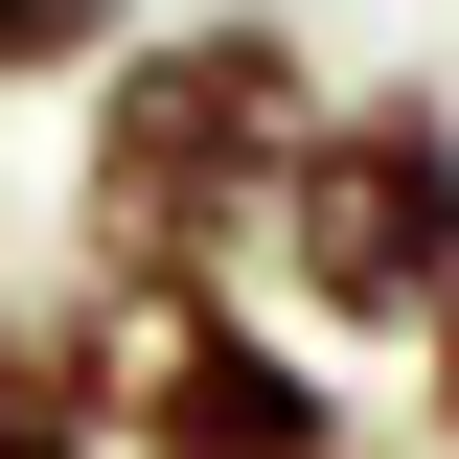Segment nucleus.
<instances>
[{
  "mask_svg": "<svg viewBox=\"0 0 459 459\" xmlns=\"http://www.w3.org/2000/svg\"><path fill=\"white\" fill-rule=\"evenodd\" d=\"M322 92L344 69L299 47L276 0H161V23L69 92V276H92V253H207V276H253L276 161H299Z\"/></svg>",
  "mask_w": 459,
  "mask_h": 459,
  "instance_id": "nucleus-1",
  "label": "nucleus"
},
{
  "mask_svg": "<svg viewBox=\"0 0 459 459\" xmlns=\"http://www.w3.org/2000/svg\"><path fill=\"white\" fill-rule=\"evenodd\" d=\"M69 368H92L115 459H391L344 413V344H299L253 276L207 253H92L69 276Z\"/></svg>",
  "mask_w": 459,
  "mask_h": 459,
  "instance_id": "nucleus-2",
  "label": "nucleus"
},
{
  "mask_svg": "<svg viewBox=\"0 0 459 459\" xmlns=\"http://www.w3.org/2000/svg\"><path fill=\"white\" fill-rule=\"evenodd\" d=\"M253 299L299 344H391L459 299V69H344L276 161V230H253Z\"/></svg>",
  "mask_w": 459,
  "mask_h": 459,
  "instance_id": "nucleus-3",
  "label": "nucleus"
},
{
  "mask_svg": "<svg viewBox=\"0 0 459 459\" xmlns=\"http://www.w3.org/2000/svg\"><path fill=\"white\" fill-rule=\"evenodd\" d=\"M0 459H115L92 368H69V299H0Z\"/></svg>",
  "mask_w": 459,
  "mask_h": 459,
  "instance_id": "nucleus-4",
  "label": "nucleus"
},
{
  "mask_svg": "<svg viewBox=\"0 0 459 459\" xmlns=\"http://www.w3.org/2000/svg\"><path fill=\"white\" fill-rule=\"evenodd\" d=\"M138 23H161V0H0V92H92Z\"/></svg>",
  "mask_w": 459,
  "mask_h": 459,
  "instance_id": "nucleus-5",
  "label": "nucleus"
},
{
  "mask_svg": "<svg viewBox=\"0 0 459 459\" xmlns=\"http://www.w3.org/2000/svg\"><path fill=\"white\" fill-rule=\"evenodd\" d=\"M413 437L459 459V299H437V322H413Z\"/></svg>",
  "mask_w": 459,
  "mask_h": 459,
  "instance_id": "nucleus-6",
  "label": "nucleus"
},
{
  "mask_svg": "<svg viewBox=\"0 0 459 459\" xmlns=\"http://www.w3.org/2000/svg\"><path fill=\"white\" fill-rule=\"evenodd\" d=\"M276 23H299V0H276Z\"/></svg>",
  "mask_w": 459,
  "mask_h": 459,
  "instance_id": "nucleus-7",
  "label": "nucleus"
}]
</instances>
